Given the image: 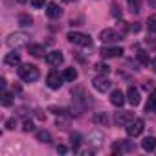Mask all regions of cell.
Returning a JSON list of instances; mask_svg holds the SVG:
<instances>
[{"instance_id": "cell-29", "label": "cell", "mask_w": 156, "mask_h": 156, "mask_svg": "<svg viewBox=\"0 0 156 156\" xmlns=\"http://www.w3.org/2000/svg\"><path fill=\"white\" fill-rule=\"evenodd\" d=\"M138 61H140L141 64H149V55H147V51L140 50V51H138Z\"/></svg>"}, {"instance_id": "cell-34", "label": "cell", "mask_w": 156, "mask_h": 156, "mask_svg": "<svg viewBox=\"0 0 156 156\" xmlns=\"http://www.w3.org/2000/svg\"><path fill=\"white\" fill-rule=\"evenodd\" d=\"M112 15L114 17H121V11H119V6L118 4H112Z\"/></svg>"}, {"instance_id": "cell-22", "label": "cell", "mask_w": 156, "mask_h": 156, "mask_svg": "<svg viewBox=\"0 0 156 156\" xmlns=\"http://www.w3.org/2000/svg\"><path fill=\"white\" fill-rule=\"evenodd\" d=\"M37 141H41V143H51V134L48 132V130H37Z\"/></svg>"}, {"instance_id": "cell-35", "label": "cell", "mask_w": 156, "mask_h": 156, "mask_svg": "<svg viewBox=\"0 0 156 156\" xmlns=\"http://www.w3.org/2000/svg\"><path fill=\"white\" fill-rule=\"evenodd\" d=\"M35 116H37V119L46 121V114H42V110H35Z\"/></svg>"}, {"instance_id": "cell-14", "label": "cell", "mask_w": 156, "mask_h": 156, "mask_svg": "<svg viewBox=\"0 0 156 156\" xmlns=\"http://www.w3.org/2000/svg\"><path fill=\"white\" fill-rule=\"evenodd\" d=\"M101 143H103V132L94 130L92 134H88V145H92V147H99Z\"/></svg>"}, {"instance_id": "cell-7", "label": "cell", "mask_w": 156, "mask_h": 156, "mask_svg": "<svg viewBox=\"0 0 156 156\" xmlns=\"http://www.w3.org/2000/svg\"><path fill=\"white\" fill-rule=\"evenodd\" d=\"M92 85H94V88H96L98 92H107V90H110L112 81L108 79V77H105V75H98L96 79L92 81Z\"/></svg>"}, {"instance_id": "cell-3", "label": "cell", "mask_w": 156, "mask_h": 156, "mask_svg": "<svg viewBox=\"0 0 156 156\" xmlns=\"http://www.w3.org/2000/svg\"><path fill=\"white\" fill-rule=\"evenodd\" d=\"M28 35L26 33H22V31H17V33H11V35H8V39H6V44L9 46V48H20V46H24V44H28Z\"/></svg>"}, {"instance_id": "cell-32", "label": "cell", "mask_w": 156, "mask_h": 156, "mask_svg": "<svg viewBox=\"0 0 156 156\" xmlns=\"http://www.w3.org/2000/svg\"><path fill=\"white\" fill-rule=\"evenodd\" d=\"M22 129H24L26 132H30V130H35V125H33V121H31V119H26V121H24V127H22Z\"/></svg>"}, {"instance_id": "cell-15", "label": "cell", "mask_w": 156, "mask_h": 156, "mask_svg": "<svg viewBox=\"0 0 156 156\" xmlns=\"http://www.w3.org/2000/svg\"><path fill=\"white\" fill-rule=\"evenodd\" d=\"M145 112H156V88L149 94L147 103H145Z\"/></svg>"}, {"instance_id": "cell-39", "label": "cell", "mask_w": 156, "mask_h": 156, "mask_svg": "<svg viewBox=\"0 0 156 156\" xmlns=\"http://www.w3.org/2000/svg\"><path fill=\"white\" fill-rule=\"evenodd\" d=\"M17 2H20V4H26V2H30V0H17Z\"/></svg>"}, {"instance_id": "cell-38", "label": "cell", "mask_w": 156, "mask_h": 156, "mask_svg": "<svg viewBox=\"0 0 156 156\" xmlns=\"http://www.w3.org/2000/svg\"><path fill=\"white\" fill-rule=\"evenodd\" d=\"M149 4H151L152 8H156V0H149Z\"/></svg>"}, {"instance_id": "cell-2", "label": "cell", "mask_w": 156, "mask_h": 156, "mask_svg": "<svg viewBox=\"0 0 156 156\" xmlns=\"http://www.w3.org/2000/svg\"><path fill=\"white\" fill-rule=\"evenodd\" d=\"M66 39H68L72 44L81 46V48H90V46H92V39H90V35L81 33V31H70V33L66 35Z\"/></svg>"}, {"instance_id": "cell-1", "label": "cell", "mask_w": 156, "mask_h": 156, "mask_svg": "<svg viewBox=\"0 0 156 156\" xmlns=\"http://www.w3.org/2000/svg\"><path fill=\"white\" fill-rule=\"evenodd\" d=\"M19 77L24 83H33L39 79V68L35 64H22L19 68Z\"/></svg>"}, {"instance_id": "cell-13", "label": "cell", "mask_w": 156, "mask_h": 156, "mask_svg": "<svg viewBox=\"0 0 156 156\" xmlns=\"http://www.w3.org/2000/svg\"><path fill=\"white\" fill-rule=\"evenodd\" d=\"M125 101H127V99H125V96H123L121 90H114V92L110 94V103H112L114 107H121Z\"/></svg>"}, {"instance_id": "cell-31", "label": "cell", "mask_w": 156, "mask_h": 156, "mask_svg": "<svg viewBox=\"0 0 156 156\" xmlns=\"http://www.w3.org/2000/svg\"><path fill=\"white\" fill-rule=\"evenodd\" d=\"M17 127V118H9V119H6V129L8 130H13Z\"/></svg>"}, {"instance_id": "cell-36", "label": "cell", "mask_w": 156, "mask_h": 156, "mask_svg": "<svg viewBox=\"0 0 156 156\" xmlns=\"http://www.w3.org/2000/svg\"><path fill=\"white\" fill-rule=\"evenodd\" d=\"M57 152L66 154V152H68V147H66V145H57Z\"/></svg>"}, {"instance_id": "cell-23", "label": "cell", "mask_w": 156, "mask_h": 156, "mask_svg": "<svg viewBox=\"0 0 156 156\" xmlns=\"http://www.w3.org/2000/svg\"><path fill=\"white\" fill-rule=\"evenodd\" d=\"M70 141H72V145H73V151H77V149H79V145L83 143V136H81L79 132H72V134H70Z\"/></svg>"}, {"instance_id": "cell-6", "label": "cell", "mask_w": 156, "mask_h": 156, "mask_svg": "<svg viewBox=\"0 0 156 156\" xmlns=\"http://www.w3.org/2000/svg\"><path fill=\"white\" fill-rule=\"evenodd\" d=\"M99 39H101V42H105V44H110V42H118V41H121V35H119L116 30H112V28H107V30H101V33H99Z\"/></svg>"}, {"instance_id": "cell-16", "label": "cell", "mask_w": 156, "mask_h": 156, "mask_svg": "<svg viewBox=\"0 0 156 156\" xmlns=\"http://www.w3.org/2000/svg\"><path fill=\"white\" fill-rule=\"evenodd\" d=\"M28 51L33 55V57H44L46 50L42 44H28Z\"/></svg>"}, {"instance_id": "cell-8", "label": "cell", "mask_w": 156, "mask_h": 156, "mask_svg": "<svg viewBox=\"0 0 156 156\" xmlns=\"http://www.w3.org/2000/svg\"><path fill=\"white\" fill-rule=\"evenodd\" d=\"M132 119H134L132 112H127V110H119V112H116V116H114V121H116V125H119V127H127Z\"/></svg>"}, {"instance_id": "cell-17", "label": "cell", "mask_w": 156, "mask_h": 156, "mask_svg": "<svg viewBox=\"0 0 156 156\" xmlns=\"http://www.w3.org/2000/svg\"><path fill=\"white\" fill-rule=\"evenodd\" d=\"M4 62L8 64V66H20V55L19 53H8L6 57H4Z\"/></svg>"}, {"instance_id": "cell-20", "label": "cell", "mask_w": 156, "mask_h": 156, "mask_svg": "<svg viewBox=\"0 0 156 156\" xmlns=\"http://www.w3.org/2000/svg\"><path fill=\"white\" fill-rule=\"evenodd\" d=\"M62 77H64V81L73 83V81L77 79V70H75V68H66V70L62 72Z\"/></svg>"}, {"instance_id": "cell-25", "label": "cell", "mask_w": 156, "mask_h": 156, "mask_svg": "<svg viewBox=\"0 0 156 156\" xmlns=\"http://www.w3.org/2000/svg\"><path fill=\"white\" fill-rule=\"evenodd\" d=\"M147 30L152 31V33H156V15H151L147 19Z\"/></svg>"}, {"instance_id": "cell-4", "label": "cell", "mask_w": 156, "mask_h": 156, "mask_svg": "<svg viewBox=\"0 0 156 156\" xmlns=\"http://www.w3.org/2000/svg\"><path fill=\"white\" fill-rule=\"evenodd\" d=\"M143 127H145L143 119H141V118H134V119L125 127V130H127V134H129L130 138H136V136H140V134L143 132Z\"/></svg>"}, {"instance_id": "cell-9", "label": "cell", "mask_w": 156, "mask_h": 156, "mask_svg": "<svg viewBox=\"0 0 156 156\" xmlns=\"http://www.w3.org/2000/svg\"><path fill=\"white\" fill-rule=\"evenodd\" d=\"M123 55V48L121 46H110V48H101V57L110 59V57H121Z\"/></svg>"}, {"instance_id": "cell-40", "label": "cell", "mask_w": 156, "mask_h": 156, "mask_svg": "<svg viewBox=\"0 0 156 156\" xmlns=\"http://www.w3.org/2000/svg\"><path fill=\"white\" fill-rule=\"evenodd\" d=\"M64 2H75V0H64Z\"/></svg>"}, {"instance_id": "cell-37", "label": "cell", "mask_w": 156, "mask_h": 156, "mask_svg": "<svg viewBox=\"0 0 156 156\" xmlns=\"http://www.w3.org/2000/svg\"><path fill=\"white\" fill-rule=\"evenodd\" d=\"M151 68H152V72H154V73H156V57H154V59H152V62H151Z\"/></svg>"}, {"instance_id": "cell-27", "label": "cell", "mask_w": 156, "mask_h": 156, "mask_svg": "<svg viewBox=\"0 0 156 156\" xmlns=\"http://www.w3.org/2000/svg\"><path fill=\"white\" fill-rule=\"evenodd\" d=\"M96 70H98L99 73H105V75H107V73L110 72V66L105 64V62H98V64H96Z\"/></svg>"}, {"instance_id": "cell-28", "label": "cell", "mask_w": 156, "mask_h": 156, "mask_svg": "<svg viewBox=\"0 0 156 156\" xmlns=\"http://www.w3.org/2000/svg\"><path fill=\"white\" fill-rule=\"evenodd\" d=\"M11 103H13V96H11L9 92H4V94H2V105H4V107H9Z\"/></svg>"}, {"instance_id": "cell-19", "label": "cell", "mask_w": 156, "mask_h": 156, "mask_svg": "<svg viewBox=\"0 0 156 156\" xmlns=\"http://www.w3.org/2000/svg\"><path fill=\"white\" fill-rule=\"evenodd\" d=\"M127 6H129V11L138 15L141 11V0H127Z\"/></svg>"}, {"instance_id": "cell-11", "label": "cell", "mask_w": 156, "mask_h": 156, "mask_svg": "<svg viewBox=\"0 0 156 156\" xmlns=\"http://www.w3.org/2000/svg\"><path fill=\"white\" fill-rule=\"evenodd\" d=\"M127 101H129L132 107H138V105H140L141 98H140V90H138L136 87H129V90H127Z\"/></svg>"}, {"instance_id": "cell-10", "label": "cell", "mask_w": 156, "mask_h": 156, "mask_svg": "<svg viewBox=\"0 0 156 156\" xmlns=\"http://www.w3.org/2000/svg\"><path fill=\"white\" fill-rule=\"evenodd\" d=\"M62 61H64V57H62V53L57 51V50L46 53V62H48L50 66H59V64H62Z\"/></svg>"}, {"instance_id": "cell-12", "label": "cell", "mask_w": 156, "mask_h": 156, "mask_svg": "<svg viewBox=\"0 0 156 156\" xmlns=\"http://www.w3.org/2000/svg\"><path fill=\"white\" fill-rule=\"evenodd\" d=\"M61 13H62V9H61L55 2H50V4L46 6V15H48L50 19H59Z\"/></svg>"}, {"instance_id": "cell-24", "label": "cell", "mask_w": 156, "mask_h": 156, "mask_svg": "<svg viewBox=\"0 0 156 156\" xmlns=\"http://www.w3.org/2000/svg\"><path fill=\"white\" fill-rule=\"evenodd\" d=\"M116 31H118V33L121 35V39H123V37L127 35V31H129L127 22H125V20H119V22H118V26H116Z\"/></svg>"}, {"instance_id": "cell-26", "label": "cell", "mask_w": 156, "mask_h": 156, "mask_svg": "<svg viewBox=\"0 0 156 156\" xmlns=\"http://www.w3.org/2000/svg\"><path fill=\"white\" fill-rule=\"evenodd\" d=\"M94 121L99 123V125H108V119H107V114H105V112H103V114H96V116H94Z\"/></svg>"}, {"instance_id": "cell-18", "label": "cell", "mask_w": 156, "mask_h": 156, "mask_svg": "<svg viewBox=\"0 0 156 156\" xmlns=\"http://www.w3.org/2000/svg\"><path fill=\"white\" fill-rule=\"evenodd\" d=\"M141 149H143V151H147V152H152V151L156 149V138L147 136V138L141 141Z\"/></svg>"}, {"instance_id": "cell-5", "label": "cell", "mask_w": 156, "mask_h": 156, "mask_svg": "<svg viewBox=\"0 0 156 156\" xmlns=\"http://www.w3.org/2000/svg\"><path fill=\"white\" fill-rule=\"evenodd\" d=\"M62 79H64V77H62V75H59V72L51 70V72L46 75V85H48L51 90H59V88L62 87Z\"/></svg>"}, {"instance_id": "cell-21", "label": "cell", "mask_w": 156, "mask_h": 156, "mask_svg": "<svg viewBox=\"0 0 156 156\" xmlns=\"http://www.w3.org/2000/svg\"><path fill=\"white\" fill-rule=\"evenodd\" d=\"M17 20H19V24H20L22 28H28V26H31V24H33V19H31L28 13H20V15L17 17Z\"/></svg>"}, {"instance_id": "cell-33", "label": "cell", "mask_w": 156, "mask_h": 156, "mask_svg": "<svg viewBox=\"0 0 156 156\" xmlns=\"http://www.w3.org/2000/svg\"><path fill=\"white\" fill-rule=\"evenodd\" d=\"M48 110H50V112H53L55 116H64V110H62V108H59V107H50Z\"/></svg>"}, {"instance_id": "cell-30", "label": "cell", "mask_w": 156, "mask_h": 156, "mask_svg": "<svg viewBox=\"0 0 156 156\" xmlns=\"http://www.w3.org/2000/svg\"><path fill=\"white\" fill-rule=\"evenodd\" d=\"M30 4H31L35 9H42V8L46 6V2H44V0H30Z\"/></svg>"}]
</instances>
